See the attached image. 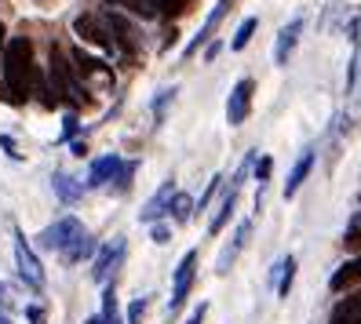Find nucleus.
<instances>
[{
  "mask_svg": "<svg viewBox=\"0 0 361 324\" xmlns=\"http://www.w3.org/2000/svg\"><path fill=\"white\" fill-rule=\"evenodd\" d=\"M102 324H121L117 320V295H114V288L110 285H106V292H102Z\"/></svg>",
  "mask_w": 361,
  "mask_h": 324,
  "instance_id": "24",
  "label": "nucleus"
},
{
  "mask_svg": "<svg viewBox=\"0 0 361 324\" xmlns=\"http://www.w3.org/2000/svg\"><path fill=\"white\" fill-rule=\"evenodd\" d=\"M11 306V292H8V285H0V310H8Z\"/></svg>",
  "mask_w": 361,
  "mask_h": 324,
  "instance_id": "39",
  "label": "nucleus"
},
{
  "mask_svg": "<svg viewBox=\"0 0 361 324\" xmlns=\"http://www.w3.org/2000/svg\"><path fill=\"white\" fill-rule=\"evenodd\" d=\"M77 135V117H66V127H62V139H73Z\"/></svg>",
  "mask_w": 361,
  "mask_h": 324,
  "instance_id": "37",
  "label": "nucleus"
},
{
  "mask_svg": "<svg viewBox=\"0 0 361 324\" xmlns=\"http://www.w3.org/2000/svg\"><path fill=\"white\" fill-rule=\"evenodd\" d=\"M73 33L84 40V44H95L99 51H114L117 44H114V37H110V30H106V23L99 15H80V18H73Z\"/></svg>",
  "mask_w": 361,
  "mask_h": 324,
  "instance_id": "5",
  "label": "nucleus"
},
{
  "mask_svg": "<svg viewBox=\"0 0 361 324\" xmlns=\"http://www.w3.org/2000/svg\"><path fill=\"white\" fill-rule=\"evenodd\" d=\"M248 233H252V223H241V226H238V233H233V241H230V244L223 248V255H219V266H216L219 273H226V270L233 266V258H238V251L245 248Z\"/></svg>",
  "mask_w": 361,
  "mask_h": 324,
  "instance_id": "16",
  "label": "nucleus"
},
{
  "mask_svg": "<svg viewBox=\"0 0 361 324\" xmlns=\"http://www.w3.org/2000/svg\"><path fill=\"white\" fill-rule=\"evenodd\" d=\"M26 317H30V324H44V310H40V306H30Z\"/></svg>",
  "mask_w": 361,
  "mask_h": 324,
  "instance_id": "36",
  "label": "nucleus"
},
{
  "mask_svg": "<svg viewBox=\"0 0 361 324\" xmlns=\"http://www.w3.org/2000/svg\"><path fill=\"white\" fill-rule=\"evenodd\" d=\"M150 237H154V241H157V244H168V237H172V230H168L164 223H154V230H150Z\"/></svg>",
  "mask_w": 361,
  "mask_h": 324,
  "instance_id": "34",
  "label": "nucleus"
},
{
  "mask_svg": "<svg viewBox=\"0 0 361 324\" xmlns=\"http://www.w3.org/2000/svg\"><path fill=\"white\" fill-rule=\"evenodd\" d=\"M223 15H226V0H219V4L212 8V15H208L204 23H201L197 37H194V40H190V44H186V55H197V51H201V44H208V40H212V30H216V26L223 23Z\"/></svg>",
  "mask_w": 361,
  "mask_h": 324,
  "instance_id": "13",
  "label": "nucleus"
},
{
  "mask_svg": "<svg viewBox=\"0 0 361 324\" xmlns=\"http://www.w3.org/2000/svg\"><path fill=\"white\" fill-rule=\"evenodd\" d=\"M121 258H124V237H114V241H106V244L99 248L92 277L99 280V285H110V277L117 273V266H121Z\"/></svg>",
  "mask_w": 361,
  "mask_h": 324,
  "instance_id": "7",
  "label": "nucleus"
},
{
  "mask_svg": "<svg viewBox=\"0 0 361 324\" xmlns=\"http://www.w3.org/2000/svg\"><path fill=\"white\" fill-rule=\"evenodd\" d=\"M117 4H124L132 15H139V18H154L157 15V4L154 0H117Z\"/></svg>",
  "mask_w": 361,
  "mask_h": 324,
  "instance_id": "25",
  "label": "nucleus"
},
{
  "mask_svg": "<svg viewBox=\"0 0 361 324\" xmlns=\"http://www.w3.org/2000/svg\"><path fill=\"white\" fill-rule=\"evenodd\" d=\"M0 146L8 149V157H15V161L23 157V154H18V146H15V139H8V135H0Z\"/></svg>",
  "mask_w": 361,
  "mask_h": 324,
  "instance_id": "35",
  "label": "nucleus"
},
{
  "mask_svg": "<svg viewBox=\"0 0 361 324\" xmlns=\"http://www.w3.org/2000/svg\"><path fill=\"white\" fill-rule=\"evenodd\" d=\"M70 58L77 62V66H73V70H77L80 77H95V73H99V77H102L106 84H110V80H114V73H110V70H106V62H99V58H92V55H88V51H84V48H73V51H70Z\"/></svg>",
  "mask_w": 361,
  "mask_h": 324,
  "instance_id": "14",
  "label": "nucleus"
},
{
  "mask_svg": "<svg viewBox=\"0 0 361 324\" xmlns=\"http://www.w3.org/2000/svg\"><path fill=\"white\" fill-rule=\"evenodd\" d=\"M219 51H223V44H208V51H204V58H208V62H212V58H216V55H219Z\"/></svg>",
  "mask_w": 361,
  "mask_h": 324,
  "instance_id": "42",
  "label": "nucleus"
},
{
  "mask_svg": "<svg viewBox=\"0 0 361 324\" xmlns=\"http://www.w3.org/2000/svg\"><path fill=\"white\" fill-rule=\"evenodd\" d=\"M154 4H157V11H164V15H179V11H186L190 0H154Z\"/></svg>",
  "mask_w": 361,
  "mask_h": 324,
  "instance_id": "27",
  "label": "nucleus"
},
{
  "mask_svg": "<svg viewBox=\"0 0 361 324\" xmlns=\"http://www.w3.org/2000/svg\"><path fill=\"white\" fill-rule=\"evenodd\" d=\"M146 306H150L146 299H135L132 306H128V324H142V317H146Z\"/></svg>",
  "mask_w": 361,
  "mask_h": 324,
  "instance_id": "28",
  "label": "nucleus"
},
{
  "mask_svg": "<svg viewBox=\"0 0 361 324\" xmlns=\"http://www.w3.org/2000/svg\"><path fill=\"white\" fill-rule=\"evenodd\" d=\"M300 37H303V18H292V23L278 33V40H274V62H278V66H288V58H292L295 44H300Z\"/></svg>",
  "mask_w": 361,
  "mask_h": 324,
  "instance_id": "11",
  "label": "nucleus"
},
{
  "mask_svg": "<svg viewBox=\"0 0 361 324\" xmlns=\"http://www.w3.org/2000/svg\"><path fill=\"white\" fill-rule=\"evenodd\" d=\"M0 66H4V92L8 102H26L33 95V44L30 37H11L4 55H0Z\"/></svg>",
  "mask_w": 361,
  "mask_h": 324,
  "instance_id": "1",
  "label": "nucleus"
},
{
  "mask_svg": "<svg viewBox=\"0 0 361 324\" xmlns=\"http://www.w3.org/2000/svg\"><path fill=\"white\" fill-rule=\"evenodd\" d=\"M0 99H8V92H4V77H0Z\"/></svg>",
  "mask_w": 361,
  "mask_h": 324,
  "instance_id": "45",
  "label": "nucleus"
},
{
  "mask_svg": "<svg viewBox=\"0 0 361 324\" xmlns=\"http://www.w3.org/2000/svg\"><path fill=\"white\" fill-rule=\"evenodd\" d=\"M95 251V241H92V233H84V237H77V241L66 248V251H59L66 263H80V258H88Z\"/></svg>",
  "mask_w": 361,
  "mask_h": 324,
  "instance_id": "20",
  "label": "nucleus"
},
{
  "mask_svg": "<svg viewBox=\"0 0 361 324\" xmlns=\"http://www.w3.org/2000/svg\"><path fill=\"white\" fill-rule=\"evenodd\" d=\"M51 182H55V193H59V201H62V204H77V201L84 197V186H80L77 179H70L66 171H55V179H51Z\"/></svg>",
  "mask_w": 361,
  "mask_h": 324,
  "instance_id": "17",
  "label": "nucleus"
},
{
  "mask_svg": "<svg viewBox=\"0 0 361 324\" xmlns=\"http://www.w3.org/2000/svg\"><path fill=\"white\" fill-rule=\"evenodd\" d=\"M259 30V18H245V23L238 26V33H233V40H230V48L233 51H245V44L252 40V33Z\"/></svg>",
  "mask_w": 361,
  "mask_h": 324,
  "instance_id": "23",
  "label": "nucleus"
},
{
  "mask_svg": "<svg viewBox=\"0 0 361 324\" xmlns=\"http://www.w3.org/2000/svg\"><path fill=\"white\" fill-rule=\"evenodd\" d=\"M339 313H361V288H357V292L343 302V306H339Z\"/></svg>",
  "mask_w": 361,
  "mask_h": 324,
  "instance_id": "33",
  "label": "nucleus"
},
{
  "mask_svg": "<svg viewBox=\"0 0 361 324\" xmlns=\"http://www.w3.org/2000/svg\"><path fill=\"white\" fill-rule=\"evenodd\" d=\"M102 23H106V30H110V37H114V44L128 55V58H135L139 55V30L128 23L124 15H117V11H110V15H102Z\"/></svg>",
  "mask_w": 361,
  "mask_h": 324,
  "instance_id": "6",
  "label": "nucleus"
},
{
  "mask_svg": "<svg viewBox=\"0 0 361 324\" xmlns=\"http://www.w3.org/2000/svg\"><path fill=\"white\" fill-rule=\"evenodd\" d=\"M172 197H176V182L172 179H168L157 193H154V197L150 201H146V208L139 211V223H146V226H154L157 219H164V215H168V208H172Z\"/></svg>",
  "mask_w": 361,
  "mask_h": 324,
  "instance_id": "10",
  "label": "nucleus"
},
{
  "mask_svg": "<svg viewBox=\"0 0 361 324\" xmlns=\"http://www.w3.org/2000/svg\"><path fill=\"white\" fill-rule=\"evenodd\" d=\"M48 77H51V92H55V99L70 102L73 110H80V106H88V102H92L88 88H84V84L77 80V70L70 66L66 51H62L59 44H51V66H48Z\"/></svg>",
  "mask_w": 361,
  "mask_h": 324,
  "instance_id": "2",
  "label": "nucleus"
},
{
  "mask_svg": "<svg viewBox=\"0 0 361 324\" xmlns=\"http://www.w3.org/2000/svg\"><path fill=\"white\" fill-rule=\"evenodd\" d=\"M15 263H18V277L26 280L30 288H44V266H40V258L33 255V248L26 244V237L15 230Z\"/></svg>",
  "mask_w": 361,
  "mask_h": 324,
  "instance_id": "4",
  "label": "nucleus"
},
{
  "mask_svg": "<svg viewBox=\"0 0 361 324\" xmlns=\"http://www.w3.org/2000/svg\"><path fill=\"white\" fill-rule=\"evenodd\" d=\"M274 277H278V295L285 299V295L292 292V280H295V258L285 255V258H281V266L274 270Z\"/></svg>",
  "mask_w": 361,
  "mask_h": 324,
  "instance_id": "21",
  "label": "nucleus"
},
{
  "mask_svg": "<svg viewBox=\"0 0 361 324\" xmlns=\"http://www.w3.org/2000/svg\"><path fill=\"white\" fill-rule=\"evenodd\" d=\"M121 157L117 154H106V157H99L95 164H92V171H88V186H106V182H114L117 179V171H121Z\"/></svg>",
  "mask_w": 361,
  "mask_h": 324,
  "instance_id": "12",
  "label": "nucleus"
},
{
  "mask_svg": "<svg viewBox=\"0 0 361 324\" xmlns=\"http://www.w3.org/2000/svg\"><path fill=\"white\" fill-rule=\"evenodd\" d=\"M357 66H361V55H357V48H354V55H350V70H347V92H354V80H357Z\"/></svg>",
  "mask_w": 361,
  "mask_h": 324,
  "instance_id": "32",
  "label": "nucleus"
},
{
  "mask_svg": "<svg viewBox=\"0 0 361 324\" xmlns=\"http://www.w3.org/2000/svg\"><path fill=\"white\" fill-rule=\"evenodd\" d=\"M310 168H314V154L307 149V154L295 161V168H292V175H288V182H285V197H295L300 193V186L307 182V175H310Z\"/></svg>",
  "mask_w": 361,
  "mask_h": 324,
  "instance_id": "18",
  "label": "nucleus"
},
{
  "mask_svg": "<svg viewBox=\"0 0 361 324\" xmlns=\"http://www.w3.org/2000/svg\"><path fill=\"white\" fill-rule=\"evenodd\" d=\"M219 186H223V179L216 175V179L208 182V189L201 193V201H197V208H208V201H212V197H216V193H219Z\"/></svg>",
  "mask_w": 361,
  "mask_h": 324,
  "instance_id": "31",
  "label": "nucleus"
},
{
  "mask_svg": "<svg viewBox=\"0 0 361 324\" xmlns=\"http://www.w3.org/2000/svg\"><path fill=\"white\" fill-rule=\"evenodd\" d=\"M347 248H357V251H361V230H354V233L347 237Z\"/></svg>",
  "mask_w": 361,
  "mask_h": 324,
  "instance_id": "41",
  "label": "nucleus"
},
{
  "mask_svg": "<svg viewBox=\"0 0 361 324\" xmlns=\"http://www.w3.org/2000/svg\"><path fill=\"white\" fill-rule=\"evenodd\" d=\"M347 288H361V255L332 273V292H347Z\"/></svg>",
  "mask_w": 361,
  "mask_h": 324,
  "instance_id": "15",
  "label": "nucleus"
},
{
  "mask_svg": "<svg viewBox=\"0 0 361 324\" xmlns=\"http://www.w3.org/2000/svg\"><path fill=\"white\" fill-rule=\"evenodd\" d=\"M204 313H208V306H204V302H201V306H197L194 313H190V320H186V324H201V320H204Z\"/></svg>",
  "mask_w": 361,
  "mask_h": 324,
  "instance_id": "38",
  "label": "nucleus"
},
{
  "mask_svg": "<svg viewBox=\"0 0 361 324\" xmlns=\"http://www.w3.org/2000/svg\"><path fill=\"white\" fill-rule=\"evenodd\" d=\"M168 215H172L176 223H190V215H194V197H190V193H176Z\"/></svg>",
  "mask_w": 361,
  "mask_h": 324,
  "instance_id": "22",
  "label": "nucleus"
},
{
  "mask_svg": "<svg viewBox=\"0 0 361 324\" xmlns=\"http://www.w3.org/2000/svg\"><path fill=\"white\" fill-rule=\"evenodd\" d=\"M252 92H256V80H238L233 84V92H230V102H226V120L238 127L248 120V110H252Z\"/></svg>",
  "mask_w": 361,
  "mask_h": 324,
  "instance_id": "8",
  "label": "nucleus"
},
{
  "mask_svg": "<svg viewBox=\"0 0 361 324\" xmlns=\"http://www.w3.org/2000/svg\"><path fill=\"white\" fill-rule=\"evenodd\" d=\"M132 175H135V164H132V161H128V164H121L117 179H114V182H117V193H124V189L132 186Z\"/></svg>",
  "mask_w": 361,
  "mask_h": 324,
  "instance_id": "26",
  "label": "nucleus"
},
{
  "mask_svg": "<svg viewBox=\"0 0 361 324\" xmlns=\"http://www.w3.org/2000/svg\"><path fill=\"white\" fill-rule=\"evenodd\" d=\"M336 324H361V313H339Z\"/></svg>",
  "mask_w": 361,
  "mask_h": 324,
  "instance_id": "40",
  "label": "nucleus"
},
{
  "mask_svg": "<svg viewBox=\"0 0 361 324\" xmlns=\"http://www.w3.org/2000/svg\"><path fill=\"white\" fill-rule=\"evenodd\" d=\"M233 204H238V189H226V197H223V204H219V211H216V219L208 223V233H212V237L223 233V226L230 223V215H233Z\"/></svg>",
  "mask_w": 361,
  "mask_h": 324,
  "instance_id": "19",
  "label": "nucleus"
},
{
  "mask_svg": "<svg viewBox=\"0 0 361 324\" xmlns=\"http://www.w3.org/2000/svg\"><path fill=\"white\" fill-rule=\"evenodd\" d=\"M0 324H11V317H8L4 310H0Z\"/></svg>",
  "mask_w": 361,
  "mask_h": 324,
  "instance_id": "44",
  "label": "nucleus"
},
{
  "mask_svg": "<svg viewBox=\"0 0 361 324\" xmlns=\"http://www.w3.org/2000/svg\"><path fill=\"white\" fill-rule=\"evenodd\" d=\"M4 48H8V30H4V23H0V55H4Z\"/></svg>",
  "mask_w": 361,
  "mask_h": 324,
  "instance_id": "43",
  "label": "nucleus"
},
{
  "mask_svg": "<svg viewBox=\"0 0 361 324\" xmlns=\"http://www.w3.org/2000/svg\"><path fill=\"white\" fill-rule=\"evenodd\" d=\"M194 273H197V251H186L176 270V288H172V299H168V310H179L186 302L190 288H194Z\"/></svg>",
  "mask_w": 361,
  "mask_h": 324,
  "instance_id": "9",
  "label": "nucleus"
},
{
  "mask_svg": "<svg viewBox=\"0 0 361 324\" xmlns=\"http://www.w3.org/2000/svg\"><path fill=\"white\" fill-rule=\"evenodd\" d=\"M176 99V88H164V92H157V99H154V113L157 117H164V106Z\"/></svg>",
  "mask_w": 361,
  "mask_h": 324,
  "instance_id": "30",
  "label": "nucleus"
},
{
  "mask_svg": "<svg viewBox=\"0 0 361 324\" xmlns=\"http://www.w3.org/2000/svg\"><path fill=\"white\" fill-rule=\"evenodd\" d=\"M270 171H274V161H270V157L256 161V182H259V189L267 186V179H270Z\"/></svg>",
  "mask_w": 361,
  "mask_h": 324,
  "instance_id": "29",
  "label": "nucleus"
},
{
  "mask_svg": "<svg viewBox=\"0 0 361 324\" xmlns=\"http://www.w3.org/2000/svg\"><path fill=\"white\" fill-rule=\"evenodd\" d=\"M88 230L80 226V219H73V215H62L59 223H51L44 233H40V248H48V251H66L77 237H84Z\"/></svg>",
  "mask_w": 361,
  "mask_h": 324,
  "instance_id": "3",
  "label": "nucleus"
}]
</instances>
